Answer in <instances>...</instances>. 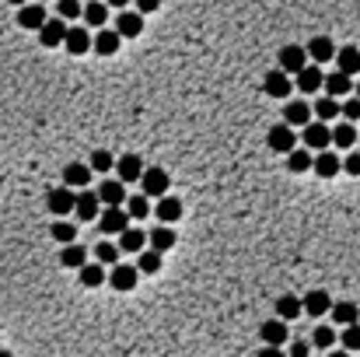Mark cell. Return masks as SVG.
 <instances>
[{"instance_id":"cell-1","label":"cell","mask_w":360,"mask_h":357,"mask_svg":"<svg viewBox=\"0 0 360 357\" xmlns=\"http://www.w3.org/2000/svg\"><path fill=\"white\" fill-rule=\"evenodd\" d=\"M301 140H304L308 151H326V147L332 144V126L322 123V119H308V123L301 126Z\"/></svg>"},{"instance_id":"cell-2","label":"cell","mask_w":360,"mask_h":357,"mask_svg":"<svg viewBox=\"0 0 360 357\" xmlns=\"http://www.w3.org/2000/svg\"><path fill=\"white\" fill-rule=\"evenodd\" d=\"M168 186H172V179H168L165 168H143V172H140V189H143V196H165Z\"/></svg>"},{"instance_id":"cell-3","label":"cell","mask_w":360,"mask_h":357,"mask_svg":"<svg viewBox=\"0 0 360 357\" xmlns=\"http://www.w3.org/2000/svg\"><path fill=\"white\" fill-rule=\"evenodd\" d=\"M119 42H123L119 32H116V28H106V25H101V28L91 35V49H94L98 57H116V53H119Z\"/></svg>"},{"instance_id":"cell-4","label":"cell","mask_w":360,"mask_h":357,"mask_svg":"<svg viewBox=\"0 0 360 357\" xmlns=\"http://www.w3.org/2000/svg\"><path fill=\"white\" fill-rule=\"evenodd\" d=\"M270 151H277V155H287L290 147H297V130L294 126H287V123H277V126H270Z\"/></svg>"},{"instance_id":"cell-5","label":"cell","mask_w":360,"mask_h":357,"mask_svg":"<svg viewBox=\"0 0 360 357\" xmlns=\"http://www.w3.org/2000/svg\"><path fill=\"white\" fill-rule=\"evenodd\" d=\"M329 309H332V298H329V291H322V287L308 291V294L301 298V312L315 316V319H322V316H326Z\"/></svg>"},{"instance_id":"cell-6","label":"cell","mask_w":360,"mask_h":357,"mask_svg":"<svg viewBox=\"0 0 360 357\" xmlns=\"http://www.w3.org/2000/svg\"><path fill=\"white\" fill-rule=\"evenodd\" d=\"M304 53H308V60H312V64H329L332 57H336V42L329 39V35H315L312 42H308L304 46Z\"/></svg>"},{"instance_id":"cell-7","label":"cell","mask_w":360,"mask_h":357,"mask_svg":"<svg viewBox=\"0 0 360 357\" xmlns=\"http://www.w3.org/2000/svg\"><path fill=\"white\" fill-rule=\"evenodd\" d=\"M46 207H49V214H53V218H67L74 211V189L70 186H57L53 193H49Z\"/></svg>"},{"instance_id":"cell-8","label":"cell","mask_w":360,"mask_h":357,"mask_svg":"<svg viewBox=\"0 0 360 357\" xmlns=\"http://www.w3.org/2000/svg\"><path fill=\"white\" fill-rule=\"evenodd\" d=\"M63 35H67V21H63V18H46L42 28H39V42H42L46 49L63 46Z\"/></svg>"},{"instance_id":"cell-9","label":"cell","mask_w":360,"mask_h":357,"mask_svg":"<svg viewBox=\"0 0 360 357\" xmlns=\"http://www.w3.org/2000/svg\"><path fill=\"white\" fill-rule=\"evenodd\" d=\"M116 175H119V182L123 186H130V182H140V172H143V158L140 155H123V158H116Z\"/></svg>"},{"instance_id":"cell-10","label":"cell","mask_w":360,"mask_h":357,"mask_svg":"<svg viewBox=\"0 0 360 357\" xmlns=\"http://www.w3.org/2000/svg\"><path fill=\"white\" fill-rule=\"evenodd\" d=\"M322 67L319 64H304L297 74H294V81H297V91H304V95H315L319 88H322Z\"/></svg>"},{"instance_id":"cell-11","label":"cell","mask_w":360,"mask_h":357,"mask_svg":"<svg viewBox=\"0 0 360 357\" xmlns=\"http://www.w3.org/2000/svg\"><path fill=\"white\" fill-rule=\"evenodd\" d=\"M116 32H119V39H137L140 32H143V15L140 11H119V18H116Z\"/></svg>"},{"instance_id":"cell-12","label":"cell","mask_w":360,"mask_h":357,"mask_svg":"<svg viewBox=\"0 0 360 357\" xmlns=\"http://www.w3.org/2000/svg\"><path fill=\"white\" fill-rule=\"evenodd\" d=\"M263 88H266V95H270V98H290L294 81H290V74H283V70H270V74H266V81H263Z\"/></svg>"},{"instance_id":"cell-13","label":"cell","mask_w":360,"mask_h":357,"mask_svg":"<svg viewBox=\"0 0 360 357\" xmlns=\"http://www.w3.org/2000/svg\"><path fill=\"white\" fill-rule=\"evenodd\" d=\"M137 277H140V270L137 267H126V263H112V273L106 277L116 291H133L137 287Z\"/></svg>"},{"instance_id":"cell-14","label":"cell","mask_w":360,"mask_h":357,"mask_svg":"<svg viewBox=\"0 0 360 357\" xmlns=\"http://www.w3.org/2000/svg\"><path fill=\"white\" fill-rule=\"evenodd\" d=\"M304 64H308L304 46H283V49H280V70H283V74H290V77H294Z\"/></svg>"},{"instance_id":"cell-15","label":"cell","mask_w":360,"mask_h":357,"mask_svg":"<svg viewBox=\"0 0 360 357\" xmlns=\"http://www.w3.org/2000/svg\"><path fill=\"white\" fill-rule=\"evenodd\" d=\"M98 203H106V207H123L126 203V186L119 179H106L98 189Z\"/></svg>"},{"instance_id":"cell-16","label":"cell","mask_w":360,"mask_h":357,"mask_svg":"<svg viewBox=\"0 0 360 357\" xmlns=\"http://www.w3.org/2000/svg\"><path fill=\"white\" fill-rule=\"evenodd\" d=\"M98 211H101V203H98V193H77L74 196V214L81 218V221H94L98 218Z\"/></svg>"},{"instance_id":"cell-17","label":"cell","mask_w":360,"mask_h":357,"mask_svg":"<svg viewBox=\"0 0 360 357\" xmlns=\"http://www.w3.org/2000/svg\"><path fill=\"white\" fill-rule=\"evenodd\" d=\"M336 70H343V74H350V77H357L360 74V49L357 46H343V49H336Z\"/></svg>"},{"instance_id":"cell-18","label":"cell","mask_w":360,"mask_h":357,"mask_svg":"<svg viewBox=\"0 0 360 357\" xmlns=\"http://www.w3.org/2000/svg\"><path fill=\"white\" fill-rule=\"evenodd\" d=\"M63 46H67V53H70V57H84L88 49H91V35H88V28H67Z\"/></svg>"},{"instance_id":"cell-19","label":"cell","mask_w":360,"mask_h":357,"mask_svg":"<svg viewBox=\"0 0 360 357\" xmlns=\"http://www.w3.org/2000/svg\"><path fill=\"white\" fill-rule=\"evenodd\" d=\"M98 214H101V231H109V235H119L130 224V214L123 207H106V211H98Z\"/></svg>"},{"instance_id":"cell-20","label":"cell","mask_w":360,"mask_h":357,"mask_svg":"<svg viewBox=\"0 0 360 357\" xmlns=\"http://www.w3.org/2000/svg\"><path fill=\"white\" fill-rule=\"evenodd\" d=\"M322 84H326V95H332V98H343V95H350V91H353V77H350V74H343V70L326 74V77H322Z\"/></svg>"},{"instance_id":"cell-21","label":"cell","mask_w":360,"mask_h":357,"mask_svg":"<svg viewBox=\"0 0 360 357\" xmlns=\"http://www.w3.org/2000/svg\"><path fill=\"white\" fill-rule=\"evenodd\" d=\"M179 218H182V200L179 196H168V193L158 196V221L161 224H175Z\"/></svg>"},{"instance_id":"cell-22","label":"cell","mask_w":360,"mask_h":357,"mask_svg":"<svg viewBox=\"0 0 360 357\" xmlns=\"http://www.w3.org/2000/svg\"><path fill=\"white\" fill-rule=\"evenodd\" d=\"M308 119H312V106H308V102H287L283 106V123L287 126H304Z\"/></svg>"},{"instance_id":"cell-23","label":"cell","mask_w":360,"mask_h":357,"mask_svg":"<svg viewBox=\"0 0 360 357\" xmlns=\"http://www.w3.org/2000/svg\"><path fill=\"white\" fill-rule=\"evenodd\" d=\"M42 21H46V4H21L18 8V25L21 28H42Z\"/></svg>"},{"instance_id":"cell-24","label":"cell","mask_w":360,"mask_h":357,"mask_svg":"<svg viewBox=\"0 0 360 357\" xmlns=\"http://www.w3.org/2000/svg\"><path fill=\"white\" fill-rule=\"evenodd\" d=\"M312 172L322 175V179H332V175H339L343 168H339V158L332 155V151H319V158H312Z\"/></svg>"},{"instance_id":"cell-25","label":"cell","mask_w":360,"mask_h":357,"mask_svg":"<svg viewBox=\"0 0 360 357\" xmlns=\"http://www.w3.org/2000/svg\"><path fill=\"white\" fill-rule=\"evenodd\" d=\"M312 119H322V123H332V119H339V98H332V95H322L315 106H312Z\"/></svg>"},{"instance_id":"cell-26","label":"cell","mask_w":360,"mask_h":357,"mask_svg":"<svg viewBox=\"0 0 360 357\" xmlns=\"http://www.w3.org/2000/svg\"><path fill=\"white\" fill-rule=\"evenodd\" d=\"M88 182H91V168H88V165L70 162V165L63 168V186H70V189H84Z\"/></svg>"},{"instance_id":"cell-27","label":"cell","mask_w":360,"mask_h":357,"mask_svg":"<svg viewBox=\"0 0 360 357\" xmlns=\"http://www.w3.org/2000/svg\"><path fill=\"white\" fill-rule=\"evenodd\" d=\"M60 263H63L67 270H81V267L88 263V249L77 245V242H67L63 252H60Z\"/></svg>"},{"instance_id":"cell-28","label":"cell","mask_w":360,"mask_h":357,"mask_svg":"<svg viewBox=\"0 0 360 357\" xmlns=\"http://www.w3.org/2000/svg\"><path fill=\"white\" fill-rule=\"evenodd\" d=\"M81 18H84L91 28H101V25L109 21V8L101 4V0H88V4L81 8Z\"/></svg>"},{"instance_id":"cell-29","label":"cell","mask_w":360,"mask_h":357,"mask_svg":"<svg viewBox=\"0 0 360 357\" xmlns=\"http://www.w3.org/2000/svg\"><path fill=\"white\" fill-rule=\"evenodd\" d=\"M259 336H263L270 347H283V343H287V322H283V319H270V322H263Z\"/></svg>"},{"instance_id":"cell-30","label":"cell","mask_w":360,"mask_h":357,"mask_svg":"<svg viewBox=\"0 0 360 357\" xmlns=\"http://www.w3.org/2000/svg\"><path fill=\"white\" fill-rule=\"evenodd\" d=\"M147 245H150L154 252H168V249L175 245V231H172L168 224H158V228L147 235Z\"/></svg>"},{"instance_id":"cell-31","label":"cell","mask_w":360,"mask_h":357,"mask_svg":"<svg viewBox=\"0 0 360 357\" xmlns=\"http://www.w3.org/2000/svg\"><path fill=\"white\" fill-rule=\"evenodd\" d=\"M297 316H301V298H297V294H280V298H277V319L290 322V319H297Z\"/></svg>"},{"instance_id":"cell-32","label":"cell","mask_w":360,"mask_h":357,"mask_svg":"<svg viewBox=\"0 0 360 357\" xmlns=\"http://www.w3.org/2000/svg\"><path fill=\"white\" fill-rule=\"evenodd\" d=\"M332 319L339 322V326H350V322H357L360 319V309H357V305L353 301H332Z\"/></svg>"},{"instance_id":"cell-33","label":"cell","mask_w":360,"mask_h":357,"mask_svg":"<svg viewBox=\"0 0 360 357\" xmlns=\"http://www.w3.org/2000/svg\"><path fill=\"white\" fill-rule=\"evenodd\" d=\"M332 144H336V147H343V151H350V147L357 144V126H353V123H346V119H343V123H336V126H332Z\"/></svg>"},{"instance_id":"cell-34","label":"cell","mask_w":360,"mask_h":357,"mask_svg":"<svg viewBox=\"0 0 360 357\" xmlns=\"http://www.w3.org/2000/svg\"><path fill=\"white\" fill-rule=\"evenodd\" d=\"M147 245V235L137 231V228H123L119 231V252H140Z\"/></svg>"},{"instance_id":"cell-35","label":"cell","mask_w":360,"mask_h":357,"mask_svg":"<svg viewBox=\"0 0 360 357\" xmlns=\"http://www.w3.org/2000/svg\"><path fill=\"white\" fill-rule=\"evenodd\" d=\"M287 168L297 172V175H301V172H312V155H308L304 147H290V151H287Z\"/></svg>"},{"instance_id":"cell-36","label":"cell","mask_w":360,"mask_h":357,"mask_svg":"<svg viewBox=\"0 0 360 357\" xmlns=\"http://www.w3.org/2000/svg\"><path fill=\"white\" fill-rule=\"evenodd\" d=\"M106 267H101V263H84L81 267V284L84 287H101V284H106Z\"/></svg>"},{"instance_id":"cell-37","label":"cell","mask_w":360,"mask_h":357,"mask_svg":"<svg viewBox=\"0 0 360 357\" xmlns=\"http://www.w3.org/2000/svg\"><path fill=\"white\" fill-rule=\"evenodd\" d=\"M336 340L343 343V350L360 354V319H357V322H350V326H343V333H339Z\"/></svg>"},{"instance_id":"cell-38","label":"cell","mask_w":360,"mask_h":357,"mask_svg":"<svg viewBox=\"0 0 360 357\" xmlns=\"http://www.w3.org/2000/svg\"><path fill=\"white\" fill-rule=\"evenodd\" d=\"M91 252H94V263H101V267L119 263V245H112V242H98Z\"/></svg>"},{"instance_id":"cell-39","label":"cell","mask_w":360,"mask_h":357,"mask_svg":"<svg viewBox=\"0 0 360 357\" xmlns=\"http://www.w3.org/2000/svg\"><path fill=\"white\" fill-rule=\"evenodd\" d=\"M49 235H53L60 245H67V242H77V224H70V221H63V218H57V224L49 228Z\"/></svg>"},{"instance_id":"cell-40","label":"cell","mask_w":360,"mask_h":357,"mask_svg":"<svg viewBox=\"0 0 360 357\" xmlns=\"http://www.w3.org/2000/svg\"><path fill=\"white\" fill-rule=\"evenodd\" d=\"M137 270H140V273H158V270H161V252H154V249L143 252V249H140V263H137Z\"/></svg>"},{"instance_id":"cell-41","label":"cell","mask_w":360,"mask_h":357,"mask_svg":"<svg viewBox=\"0 0 360 357\" xmlns=\"http://www.w3.org/2000/svg\"><path fill=\"white\" fill-rule=\"evenodd\" d=\"M112 165H116V158L109 155V151L98 147L94 155H91V165H88V168H91V172H112Z\"/></svg>"},{"instance_id":"cell-42","label":"cell","mask_w":360,"mask_h":357,"mask_svg":"<svg viewBox=\"0 0 360 357\" xmlns=\"http://www.w3.org/2000/svg\"><path fill=\"white\" fill-rule=\"evenodd\" d=\"M126 214L130 218H147L150 214V196H130V207H126Z\"/></svg>"},{"instance_id":"cell-43","label":"cell","mask_w":360,"mask_h":357,"mask_svg":"<svg viewBox=\"0 0 360 357\" xmlns=\"http://www.w3.org/2000/svg\"><path fill=\"white\" fill-rule=\"evenodd\" d=\"M312 347H319V350H329V347H336V333H332L329 326H319V329L312 333Z\"/></svg>"},{"instance_id":"cell-44","label":"cell","mask_w":360,"mask_h":357,"mask_svg":"<svg viewBox=\"0 0 360 357\" xmlns=\"http://www.w3.org/2000/svg\"><path fill=\"white\" fill-rule=\"evenodd\" d=\"M339 116H343L346 123H357V119H360V98H357L353 91H350V98L339 106Z\"/></svg>"},{"instance_id":"cell-45","label":"cell","mask_w":360,"mask_h":357,"mask_svg":"<svg viewBox=\"0 0 360 357\" xmlns=\"http://www.w3.org/2000/svg\"><path fill=\"white\" fill-rule=\"evenodd\" d=\"M57 11L63 21H77L81 18V0H57Z\"/></svg>"},{"instance_id":"cell-46","label":"cell","mask_w":360,"mask_h":357,"mask_svg":"<svg viewBox=\"0 0 360 357\" xmlns=\"http://www.w3.org/2000/svg\"><path fill=\"white\" fill-rule=\"evenodd\" d=\"M339 168H343L346 175H360V151L350 147V155H346V162H339Z\"/></svg>"},{"instance_id":"cell-47","label":"cell","mask_w":360,"mask_h":357,"mask_svg":"<svg viewBox=\"0 0 360 357\" xmlns=\"http://www.w3.org/2000/svg\"><path fill=\"white\" fill-rule=\"evenodd\" d=\"M308 354H312V343H308V340H294L287 347V357H308Z\"/></svg>"},{"instance_id":"cell-48","label":"cell","mask_w":360,"mask_h":357,"mask_svg":"<svg viewBox=\"0 0 360 357\" xmlns=\"http://www.w3.org/2000/svg\"><path fill=\"white\" fill-rule=\"evenodd\" d=\"M161 8V0H137V11L140 15H150V11H158Z\"/></svg>"},{"instance_id":"cell-49","label":"cell","mask_w":360,"mask_h":357,"mask_svg":"<svg viewBox=\"0 0 360 357\" xmlns=\"http://www.w3.org/2000/svg\"><path fill=\"white\" fill-rule=\"evenodd\" d=\"M259 357H287V354H283L280 347H270V343H266V347L259 350Z\"/></svg>"},{"instance_id":"cell-50","label":"cell","mask_w":360,"mask_h":357,"mask_svg":"<svg viewBox=\"0 0 360 357\" xmlns=\"http://www.w3.org/2000/svg\"><path fill=\"white\" fill-rule=\"evenodd\" d=\"M326 357H350V350H332V347H329V354H326Z\"/></svg>"},{"instance_id":"cell-51","label":"cell","mask_w":360,"mask_h":357,"mask_svg":"<svg viewBox=\"0 0 360 357\" xmlns=\"http://www.w3.org/2000/svg\"><path fill=\"white\" fill-rule=\"evenodd\" d=\"M109 4H112V8H119V11H123V8H126V4H130V0H109Z\"/></svg>"},{"instance_id":"cell-52","label":"cell","mask_w":360,"mask_h":357,"mask_svg":"<svg viewBox=\"0 0 360 357\" xmlns=\"http://www.w3.org/2000/svg\"><path fill=\"white\" fill-rule=\"evenodd\" d=\"M357 77H360V74H357ZM353 95H357V98H360V81H357V84H353Z\"/></svg>"},{"instance_id":"cell-53","label":"cell","mask_w":360,"mask_h":357,"mask_svg":"<svg viewBox=\"0 0 360 357\" xmlns=\"http://www.w3.org/2000/svg\"><path fill=\"white\" fill-rule=\"evenodd\" d=\"M11 4H14V8H21V4H28V0H11Z\"/></svg>"},{"instance_id":"cell-54","label":"cell","mask_w":360,"mask_h":357,"mask_svg":"<svg viewBox=\"0 0 360 357\" xmlns=\"http://www.w3.org/2000/svg\"><path fill=\"white\" fill-rule=\"evenodd\" d=\"M0 357H14V354H11V350H0Z\"/></svg>"},{"instance_id":"cell-55","label":"cell","mask_w":360,"mask_h":357,"mask_svg":"<svg viewBox=\"0 0 360 357\" xmlns=\"http://www.w3.org/2000/svg\"><path fill=\"white\" fill-rule=\"evenodd\" d=\"M357 140H360V137H357Z\"/></svg>"},{"instance_id":"cell-56","label":"cell","mask_w":360,"mask_h":357,"mask_svg":"<svg viewBox=\"0 0 360 357\" xmlns=\"http://www.w3.org/2000/svg\"><path fill=\"white\" fill-rule=\"evenodd\" d=\"M357 357H360V354H357Z\"/></svg>"}]
</instances>
